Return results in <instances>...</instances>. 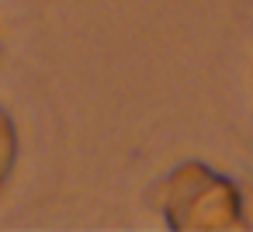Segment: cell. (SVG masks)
Segmentation results:
<instances>
[{
    "label": "cell",
    "mask_w": 253,
    "mask_h": 232,
    "mask_svg": "<svg viewBox=\"0 0 253 232\" xmlns=\"http://www.w3.org/2000/svg\"><path fill=\"white\" fill-rule=\"evenodd\" d=\"M18 163H21V132H18L14 115L0 104V191L11 184Z\"/></svg>",
    "instance_id": "2"
},
{
    "label": "cell",
    "mask_w": 253,
    "mask_h": 232,
    "mask_svg": "<svg viewBox=\"0 0 253 232\" xmlns=\"http://www.w3.org/2000/svg\"><path fill=\"white\" fill-rule=\"evenodd\" d=\"M149 201L170 232L253 229V184L232 180L201 159H180L156 180Z\"/></svg>",
    "instance_id": "1"
},
{
    "label": "cell",
    "mask_w": 253,
    "mask_h": 232,
    "mask_svg": "<svg viewBox=\"0 0 253 232\" xmlns=\"http://www.w3.org/2000/svg\"><path fill=\"white\" fill-rule=\"evenodd\" d=\"M0 52H4V42H0Z\"/></svg>",
    "instance_id": "3"
}]
</instances>
